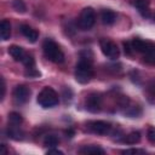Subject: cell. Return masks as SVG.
<instances>
[{
	"instance_id": "cell-1",
	"label": "cell",
	"mask_w": 155,
	"mask_h": 155,
	"mask_svg": "<svg viewBox=\"0 0 155 155\" xmlns=\"http://www.w3.org/2000/svg\"><path fill=\"white\" fill-rule=\"evenodd\" d=\"M88 51H84L80 54V59L75 65V80L79 84H87L90 82V80L93 78L94 70H93V65H92V54L88 56L87 54Z\"/></svg>"
},
{
	"instance_id": "cell-2",
	"label": "cell",
	"mask_w": 155,
	"mask_h": 155,
	"mask_svg": "<svg viewBox=\"0 0 155 155\" xmlns=\"http://www.w3.org/2000/svg\"><path fill=\"white\" fill-rule=\"evenodd\" d=\"M42 51L45 57L53 62V63H62L64 61V53L61 50V47L58 46L57 42H54L52 39H46L42 44Z\"/></svg>"
},
{
	"instance_id": "cell-3",
	"label": "cell",
	"mask_w": 155,
	"mask_h": 155,
	"mask_svg": "<svg viewBox=\"0 0 155 155\" xmlns=\"http://www.w3.org/2000/svg\"><path fill=\"white\" fill-rule=\"evenodd\" d=\"M38 103L40 107L45 108V109H48V108H53L58 104V93L52 88V87H44L39 94H38V98H36Z\"/></svg>"
},
{
	"instance_id": "cell-4",
	"label": "cell",
	"mask_w": 155,
	"mask_h": 155,
	"mask_svg": "<svg viewBox=\"0 0 155 155\" xmlns=\"http://www.w3.org/2000/svg\"><path fill=\"white\" fill-rule=\"evenodd\" d=\"M96 22V13L92 7H85L80 12V16L78 18V27L81 30H90Z\"/></svg>"
},
{
	"instance_id": "cell-5",
	"label": "cell",
	"mask_w": 155,
	"mask_h": 155,
	"mask_svg": "<svg viewBox=\"0 0 155 155\" xmlns=\"http://www.w3.org/2000/svg\"><path fill=\"white\" fill-rule=\"evenodd\" d=\"M99 47H101V51L103 52V54L109 59H117L120 56L117 45L109 39H101Z\"/></svg>"
},
{
	"instance_id": "cell-6",
	"label": "cell",
	"mask_w": 155,
	"mask_h": 155,
	"mask_svg": "<svg viewBox=\"0 0 155 155\" xmlns=\"http://www.w3.org/2000/svg\"><path fill=\"white\" fill-rule=\"evenodd\" d=\"M86 127L90 132L92 133H96V134H101V136H104V134H108L111 130V126L109 122L107 121H103V120H93V121H88L86 124Z\"/></svg>"
},
{
	"instance_id": "cell-7",
	"label": "cell",
	"mask_w": 155,
	"mask_h": 155,
	"mask_svg": "<svg viewBox=\"0 0 155 155\" xmlns=\"http://www.w3.org/2000/svg\"><path fill=\"white\" fill-rule=\"evenodd\" d=\"M85 108L90 113H98L102 108V97L99 93H90L85 101Z\"/></svg>"
},
{
	"instance_id": "cell-8",
	"label": "cell",
	"mask_w": 155,
	"mask_h": 155,
	"mask_svg": "<svg viewBox=\"0 0 155 155\" xmlns=\"http://www.w3.org/2000/svg\"><path fill=\"white\" fill-rule=\"evenodd\" d=\"M13 99L17 104H24L30 97V90L25 85H17L13 90Z\"/></svg>"
},
{
	"instance_id": "cell-9",
	"label": "cell",
	"mask_w": 155,
	"mask_h": 155,
	"mask_svg": "<svg viewBox=\"0 0 155 155\" xmlns=\"http://www.w3.org/2000/svg\"><path fill=\"white\" fill-rule=\"evenodd\" d=\"M21 33L24 35V38L29 42H36V40L39 38V33L28 24H22L21 25Z\"/></svg>"
},
{
	"instance_id": "cell-10",
	"label": "cell",
	"mask_w": 155,
	"mask_h": 155,
	"mask_svg": "<svg viewBox=\"0 0 155 155\" xmlns=\"http://www.w3.org/2000/svg\"><path fill=\"white\" fill-rule=\"evenodd\" d=\"M132 5L138 10L143 17H149V0H132Z\"/></svg>"
},
{
	"instance_id": "cell-11",
	"label": "cell",
	"mask_w": 155,
	"mask_h": 155,
	"mask_svg": "<svg viewBox=\"0 0 155 155\" xmlns=\"http://www.w3.org/2000/svg\"><path fill=\"white\" fill-rule=\"evenodd\" d=\"M142 54H143V58L147 63L155 64V44L148 41V45H147V47Z\"/></svg>"
},
{
	"instance_id": "cell-12",
	"label": "cell",
	"mask_w": 155,
	"mask_h": 155,
	"mask_svg": "<svg viewBox=\"0 0 155 155\" xmlns=\"http://www.w3.org/2000/svg\"><path fill=\"white\" fill-rule=\"evenodd\" d=\"M8 53H10L11 57H12L15 61H17V62H22L23 58H24L25 54H27V53L24 52L23 47L18 46V45H11V46L8 47Z\"/></svg>"
},
{
	"instance_id": "cell-13",
	"label": "cell",
	"mask_w": 155,
	"mask_h": 155,
	"mask_svg": "<svg viewBox=\"0 0 155 155\" xmlns=\"http://www.w3.org/2000/svg\"><path fill=\"white\" fill-rule=\"evenodd\" d=\"M79 153L82 155H103L105 151L98 145H84L79 149Z\"/></svg>"
},
{
	"instance_id": "cell-14",
	"label": "cell",
	"mask_w": 155,
	"mask_h": 155,
	"mask_svg": "<svg viewBox=\"0 0 155 155\" xmlns=\"http://www.w3.org/2000/svg\"><path fill=\"white\" fill-rule=\"evenodd\" d=\"M7 136L15 140H22L24 138V132L19 128V126L17 125H10L7 127Z\"/></svg>"
},
{
	"instance_id": "cell-15",
	"label": "cell",
	"mask_w": 155,
	"mask_h": 155,
	"mask_svg": "<svg viewBox=\"0 0 155 155\" xmlns=\"http://www.w3.org/2000/svg\"><path fill=\"white\" fill-rule=\"evenodd\" d=\"M11 36V23L7 19H2L0 23V38L2 41L8 40Z\"/></svg>"
},
{
	"instance_id": "cell-16",
	"label": "cell",
	"mask_w": 155,
	"mask_h": 155,
	"mask_svg": "<svg viewBox=\"0 0 155 155\" xmlns=\"http://www.w3.org/2000/svg\"><path fill=\"white\" fill-rule=\"evenodd\" d=\"M101 19L104 24L107 25H110L113 24L115 21H116V13L109 8H104L102 12H101Z\"/></svg>"
},
{
	"instance_id": "cell-17",
	"label": "cell",
	"mask_w": 155,
	"mask_h": 155,
	"mask_svg": "<svg viewBox=\"0 0 155 155\" xmlns=\"http://www.w3.org/2000/svg\"><path fill=\"white\" fill-rule=\"evenodd\" d=\"M140 138H142L140 132L133 131V132H130L128 134H126V136L124 137L122 142L126 143V144H137V143L140 142Z\"/></svg>"
},
{
	"instance_id": "cell-18",
	"label": "cell",
	"mask_w": 155,
	"mask_h": 155,
	"mask_svg": "<svg viewBox=\"0 0 155 155\" xmlns=\"http://www.w3.org/2000/svg\"><path fill=\"white\" fill-rule=\"evenodd\" d=\"M58 143H59V139L54 134H48L44 139V145L45 147H48V148H56L58 145Z\"/></svg>"
},
{
	"instance_id": "cell-19",
	"label": "cell",
	"mask_w": 155,
	"mask_h": 155,
	"mask_svg": "<svg viewBox=\"0 0 155 155\" xmlns=\"http://www.w3.org/2000/svg\"><path fill=\"white\" fill-rule=\"evenodd\" d=\"M23 121V117L19 113H16V111H12L10 115H8V124L10 125H17L19 126Z\"/></svg>"
},
{
	"instance_id": "cell-20",
	"label": "cell",
	"mask_w": 155,
	"mask_h": 155,
	"mask_svg": "<svg viewBox=\"0 0 155 155\" xmlns=\"http://www.w3.org/2000/svg\"><path fill=\"white\" fill-rule=\"evenodd\" d=\"M12 7L18 13H25L27 12V6H25L23 0H12Z\"/></svg>"
},
{
	"instance_id": "cell-21",
	"label": "cell",
	"mask_w": 155,
	"mask_h": 155,
	"mask_svg": "<svg viewBox=\"0 0 155 155\" xmlns=\"http://www.w3.org/2000/svg\"><path fill=\"white\" fill-rule=\"evenodd\" d=\"M22 63L24 64V67L27 69L29 68H35V61H34V57L31 54H25V57L23 58Z\"/></svg>"
},
{
	"instance_id": "cell-22",
	"label": "cell",
	"mask_w": 155,
	"mask_h": 155,
	"mask_svg": "<svg viewBox=\"0 0 155 155\" xmlns=\"http://www.w3.org/2000/svg\"><path fill=\"white\" fill-rule=\"evenodd\" d=\"M24 75H25L27 78H39L41 74H40V71L36 70L35 68H29V69H27V71L24 73Z\"/></svg>"
},
{
	"instance_id": "cell-23",
	"label": "cell",
	"mask_w": 155,
	"mask_h": 155,
	"mask_svg": "<svg viewBox=\"0 0 155 155\" xmlns=\"http://www.w3.org/2000/svg\"><path fill=\"white\" fill-rule=\"evenodd\" d=\"M147 137H148V140H149L150 143H155V127L150 126V127L148 128Z\"/></svg>"
},
{
	"instance_id": "cell-24",
	"label": "cell",
	"mask_w": 155,
	"mask_h": 155,
	"mask_svg": "<svg viewBox=\"0 0 155 155\" xmlns=\"http://www.w3.org/2000/svg\"><path fill=\"white\" fill-rule=\"evenodd\" d=\"M121 153H122V154H143V153H145V150L132 148V149H125V150H122Z\"/></svg>"
},
{
	"instance_id": "cell-25",
	"label": "cell",
	"mask_w": 155,
	"mask_h": 155,
	"mask_svg": "<svg viewBox=\"0 0 155 155\" xmlns=\"http://www.w3.org/2000/svg\"><path fill=\"white\" fill-rule=\"evenodd\" d=\"M124 47H125V53H126V54H128V56H132V53H133L134 51H133V48H132L131 41L124 42Z\"/></svg>"
},
{
	"instance_id": "cell-26",
	"label": "cell",
	"mask_w": 155,
	"mask_h": 155,
	"mask_svg": "<svg viewBox=\"0 0 155 155\" xmlns=\"http://www.w3.org/2000/svg\"><path fill=\"white\" fill-rule=\"evenodd\" d=\"M0 81H1V101H2L4 97H5V92H6V85H5V79L4 78H1Z\"/></svg>"
},
{
	"instance_id": "cell-27",
	"label": "cell",
	"mask_w": 155,
	"mask_h": 155,
	"mask_svg": "<svg viewBox=\"0 0 155 155\" xmlns=\"http://www.w3.org/2000/svg\"><path fill=\"white\" fill-rule=\"evenodd\" d=\"M51 154H57V155H63V151L62 150H58V149H54V148H50L47 150V155H51Z\"/></svg>"
},
{
	"instance_id": "cell-28",
	"label": "cell",
	"mask_w": 155,
	"mask_h": 155,
	"mask_svg": "<svg viewBox=\"0 0 155 155\" xmlns=\"http://www.w3.org/2000/svg\"><path fill=\"white\" fill-rule=\"evenodd\" d=\"M1 149H2V153L4 154H7V149H6V145L5 144H1Z\"/></svg>"
},
{
	"instance_id": "cell-29",
	"label": "cell",
	"mask_w": 155,
	"mask_h": 155,
	"mask_svg": "<svg viewBox=\"0 0 155 155\" xmlns=\"http://www.w3.org/2000/svg\"><path fill=\"white\" fill-rule=\"evenodd\" d=\"M65 134H70V137H73V134H74V132L69 130V131H65Z\"/></svg>"
},
{
	"instance_id": "cell-30",
	"label": "cell",
	"mask_w": 155,
	"mask_h": 155,
	"mask_svg": "<svg viewBox=\"0 0 155 155\" xmlns=\"http://www.w3.org/2000/svg\"><path fill=\"white\" fill-rule=\"evenodd\" d=\"M154 21H155V15H154Z\"/></svg>"
}]
</instances>
